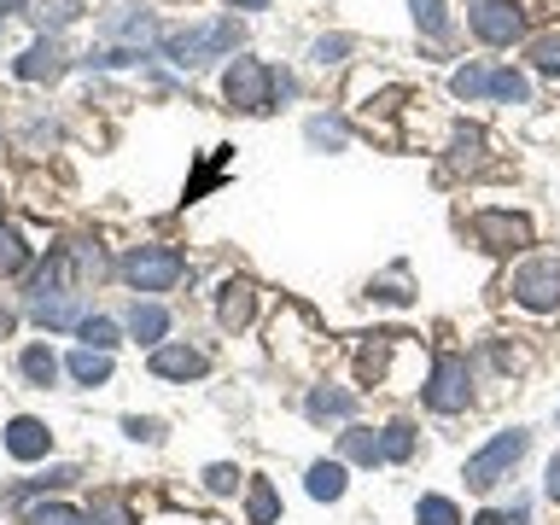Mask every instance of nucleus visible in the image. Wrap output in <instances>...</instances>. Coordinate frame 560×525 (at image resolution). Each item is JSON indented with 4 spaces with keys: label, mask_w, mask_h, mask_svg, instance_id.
<instances>
[{
    "label": "nucleus",
    "mask_w": 560,
    "mask_h": 525,
    "mask_svg": "<svg viewBox=\"0 0 560 525\" xmlns=\"http://www.w3.org/2000/svg\"><path fill=\"white\" fill-rule=\"evenodd\" d=\"M240 47V18H210V24H182V30H164L158 35V52L182 70H205L228 59Z\"/></svg>",
    "instance_id": "obj_1"
},
{
    "label": "nucleus",
    "mask_w": 560,
    "mask_h": 525,
    "mask_svg": "<svg viewBox=\"0 0 560 525\" xmlns=\"http://www.w3.org/2000/svg\"><path fill=\"white\" fill-rule=\"evenodd\" d=\"M525 450H532V432H525V427L497 432L485 450H472V455H467V467H462L467 490H497V485L508 479V472H514V467L525 462Z\"/></svg>",
    "instance_id": "obj_2"
},
{
    "label": "nucleus",
    "mask_w": 560,
    "mask_h": 525,
    "mask_svg": "<svg viewBox=\"0 0 560 525\" xmlns=\"http://www.w3.org/2000/svg\"><path fill=\"white\" fill-rule=\"evenodd\" d=\"M117 275L129 280L135 292H170V287H182L187 257L175 252V245H129L117 262Z\"/></svg>",
    "instance_id": "obj_3"
},
{
    "label": "nucleus",
    "mask_w": 560,
    "mask_h": 525,
    "mask_svg": "<svg viewBox=\"0 0 560 525\" xmlns=\"http://www.w3.org/2000/svg\"><path fill=\"white\" fill-rule=\"evenodd\" d=\"M508 298L532 315H555L560 310V257H520L508 275Z\"/></svg>",
    "instance_id": "obj_4"
},
{
    "label": "nucleus",
    "mask_w": 560,
    "mask_h": 525,
    "mask_svg": "<svg viewBox=\"0 0 560 525\" xmlns=\"http://www.w3.org/2000/svg\"><path fill=\"white\" fill-rule=\"evenodd\" d=\"M222 100L245 117H262L275 105V70L262 59H252V52H240V59L222 70Z\"/></svg>",
    "instance_id": "obj_5"
},
{
    "label": "nucleus",
    "mask_w": 560,
    "mask_h": 525,
    "mask_svg": "<svg viewBox=\"0 0 560 525\" xmlns=\"http://www.w3.org/2000/svg\"><path fill=\"white\" fill-rule=\"evenodd\" d=\"M467 402H472V368H467V357L444 350V357L432 362V380H427V409L432 415H462Z\"/></svg>",
    "instance_id": "obj_6"
},
{
    "label": "nucleus",
    "mask_w": 560,
    "mask_h": 525,
    "mask_svg": "<svg viewBox=\"0 0 560 525\" xmlns=\"http://www.w3.org/2000/svg\"><path fill=\"white\" fill-rule=\"evenodd\" d=\"M467 228H472V240H479L485 252H497V257L532 245V217H520V210H472Z\"/></svg>",
    "instance_id": "obj_7"
},
{
    "label": "nucleus",
    "mask_w": 560,
    "mask_h": 525,
    "mask_svg": "<svg viewBox=\"0 0 560 525\" xmlns=\"http://www.w3.org/2000/svg\"><path fill=\"white\" fill-rule=\"evenodd\" d=\"M467 30L479 35L485 47H508V42H520V30H525V12H520V0H472V12H467Z\"/></svg>",
    "instance_id": "obj_8"
},
{
    "label": "nucleus",
    "mask_w": 560,
    "mask_h": 525,
    "mask_svg": "<svg viewBox=\"0 0 560 525\" xmlns=\"http://www.w3.org/2000/svg\"><path fill=\"white\" fill-rule=\"evenodd\" d=\"M12 70H18V82H59L65 70H70V52L52 42V35H35V42L24 47V59H18Z\"/></svg>",
    "instance_id": "obj_9"
},
{
    "label": "nucleus",
    "mask_w": 560,
    "mask_h": 525,
    "mask_svg": "<svg viewBox=\"0 0 560 525\" xmlns=\"http://www.w3.org/2000/svg\"><path fill=\"white\" fill-rule=\"evenodd\" d=\"M82 292H30V322H42L47 332L82 327Z\"/></svg>",
    "instance_id": "obj_10"
},
{
    "label": "nucleus",
    "mask_w": 560,
    "mask_h": 525,
    "mask_svg": "<svg viewBox=\"0 0 560 525\" xmlns=\"http://www.w3.org/2000/svg\"><path fill=\"white\" fill-rule=\"evenodd\" d=\"M152 374L158 380H205L210 374V357L199 345H158L152 350Z\"/></svg>",
    "instance_id": "obj_11"
},
{
    "label": "nucleus",
    "mask_w": 560,
    "mask_h": 525,
    "mask_svg": "<svg viewBox=\"0 0 560 525\" xmlns=\"http://www.w3.org/2000/svg\"><path fill=\"white\" fill-rule=\"evenodd\" d=\"M252 310H257V287H252V280H222V287H217V322L228 332L252 322Z\"/></svg>",
    "instance_id": "obj_12"
},
{
    "label": "nucleus",
    "mask_w": 560,
    "mask_h": 525,
    "mask_svg": "<svg viewBox=\"0 0 560 525\" xmlns=\"http://www.w3.org/2000/svg\"><path fill=\"white\" fill-rule=\"evenodd\" d=\"M122 327H129V339H140V345H164V332H170V310L164 304H152V298H135L129 304V315H122Z\"/></svg>",
    "instance_id": "obj_13"
},
{
    "label": "nucleus",
    "mask_w": 560,
    "mask_h": 525,
    "mask_svg": "<svg viewBox=\"0 0 560 525\" xmlns=\"http://www.w3.org/2000/svg\"><path fill=\"white\" fill-rule=\"evenodd\" d=\"M88 12V0H24V18L42 35H59V30H70L77 18Z\"/></svg>",
    "instance_id": "obj_14"
},
{
    "label": "nucleus",
    "mask_w": 560,
    "mask_h": 525,
    "mask_svg": "<svg viewBox=\"0 0 560 525\" xmlns=\"http://www.w3.org/2000/svg\"><path fill=\"white\" fill-rule=\"evenodd\" d=\"M7 450L18 455V462H42V455L52 450V432L35 415H18L12 427H7Z\"/></svg>",
    "instance_id": "obj_15"
},
{
    "label": "nucleus",
    "mask_w": 560,
    "mask_h": 525,
    "mask_svg": "<svg viewBox=\"0 0 560 525\" xmlns=\"http://www.w3.org/2000/svg\"><path fill=\"white\" fill-rule=\"evenodd\" d=\"M339 455H345V462H357V467H380L385 462V438L374 427H345L339 432Z\"/></svg>",
    "instance_id": "obj_16"
},
{
    "label": "nucleus",
    "mask_w": 560,
    "mask_h": 525,
    "mask_svg": "<svg viewBox=\"0 0 560 525\" xmlns=\"http://www.w3.org/2000/svg\"><path fill=\"white\" fill-rule=\"evenodd\" d=\"M245 525H280V490L269 479H252L245 490Z\"/></svg>",
    "instance_id": "obj_17"
},
{
    "label": "nucleus",
    "mask_w": 560,
    "mask_h": 525,
    "mask_svg": "<svg viewBox=\"0 0 560 525\" xmlns=\"http://www.w3.org/2000/svg\"><path fill=\"white\" fill-rule=\"evenodd\" d=\"M350 409H357V397L339 392V385H315L310 402H304V415H310V420H345Z\"/></svg>",
    "instance_id": "obj_18"
},
{
    "label": "nucleus",
    "mask_w": 560,
    "mask_h": 525,
    "mask_svg": "<svg viewBox=\"0 0 560 525\" xmlns=\"http://www.w3.org/2000/svg\"><path fill=\"white\" fill-rule=\"evenodd\" d=\"M450 94L462 100V105H472V100H490V65L467 59V65L455 70V77H450Z\"/></svg>",
    "instance_id": "obj_19"
},
{
    "label": "nucleus",
    "mask_w": 560,
    "mask_h": 525,
    "mask_svg": "<svg viewBox=\"0 0 560 525\" xmlns=\"http://www.w3.org/2000/svg\"><path fill=\"white\" fill-rule=\"evenodd\" d=\"M70 380H77V385H105V380H112V357H105V350H70Z\"/></svg>",
    "instance_id": "obj_20"
},
{
    "label": "nucleus",
    "mask_w": 560,
    "mask_h": 525,
    "mask_svg": "<svg viewBox=\"0 0 560 525\" xmlns=\"http://www.w3.org/2000/svg\"><path fill=\"white\" fill-rule=\"evenodd\" d=\"M304 479H310V497L315 502H339L345 497V462H315Z\"/></svg>",
    "instance_id": "obj_21"
},
{
    "label": "nucleus",
    "mask_w": 560,
    "mask_h": 525,
    "mask_svg": "<svg viewBox=\"0 0 560 525\" xmlns=\"http://www.w3.org/2000/svg\"><path fill=\"white\" fill-rule=\"evenodd\" d=\"M490 100H502V105H525V100H532V82H525V70H514V65L490 70Z\"/></svg>",
    "instance_id": "obj_22"
},
{
    "label": "nucleus",
    "mask_w": 560,
    "mask_h": 525,
    "mask_svg": "<svg viewBox=\"0 0 560 525\" xmlns=\"http://www.w3.org/2000/svg\"><path fill=\"white\" fill-rule=\"evenodd\" d=\"M525 59H532V65L542 70V77H560V24H555V30H542V35H532Z\"/></svg>",
    "instance_id": "obj_23"
},
{
    "label": "nucleus",
    "mask_w": 560,
    "mask_h": 525,
    "mask_svg": "<svg viewBox=\"0 0 560 525\" xmlns=\"http://www.w3.org/2000/svg\"><path fill=\"white\" fill-rule=\"evenodd\" d=\"M18 368H24L30 385H52V380H59V357H52L47 345H30L24 357H18Z\"/></svg>",
    "instance_id": "obj_24"
},
{
    "label": "nucleus",
    "mask_w": 560,
    "mask_h": 525,
    "mask_svg": "<svg viewBox=\"0 0 560 525\" xmlns=\"http://www.w3.org/2000/svg\"><path fill=\"white\" fill-rule=\"evenodd\" d=\"M409 12H415L420 35H432V42H444V35H450V7H444V0H409Z\"/></svg>",
    "instance_id": "obj_25"
},
{
    "label": "nucleus",
    "mask_w": 560,
    "mask_h": 525,
    "mask_svg": "<svg viewBox=\"0 0 560 525\" xmlns=\"http://www.w3.org/2000/svg\"><path fill=\"white\" fill-rule=\"evenodd\" d=\"M105 35H122V42H147V35H152V18L147 12H135V7H122V12H112V18H105Z\"/></svg>",
    "instance_id": "obj_26"
},
{
    "label": "nucleus",
    "mask_w": 560,
    "mask_h": 525,
    "mask_svg": "<svg viewBox=\"0 0 560 525\" xmlns=\"http://www.w3.org/2000/svg\"><path fill=\"white\" fill-rule=\"evenodd\" d=\"M77 339H82L88 350H105V357H112V350H117V322H112V315H82Z\"/></svg>",
    "instance_id": "obj_27"
},
{
    "label": "nucleus",
    "mask_w": 560,
    "mask_h": 525,
    "mask_svg": "<svg viewBox=\"0 0 560 525\" xmlns=\"http://www.w3.org/2000/svg\"><path fill=\"white\" fill-rule=\"evenodd\" d=\"M24 269H30V245H24V234L0 222V275H24Z\"/></svg>",
    "instance_id": "obj_28"
},
{
    "label": "nucleus",
    "mask_w": 560,
    "mask_h": 525,
    "mask_svg": "<svg viewBox=\"0 0 560 525\" xmlns=\"http://www.w3.org/2000/svg\"><path fill=\"white\" fill-rule=\"evenodd\" d=\"M77 479H82V472H77V467H47V472H42V479H30L24 490H12V508H24V502L35 497V490H65V485H77Z\"/></svg>",
    "instance_id": "obj_29"
},
{
    "label": "nucleus",
    "mask_w": 560,
    "mask_h": 525,
    "mask_svg": "<svg viewBox=\"0 0 560 525\" xmlns=\"http://www.w3.org/2000/svg\"><path fill=\"white\" fill-rule=\"evenodd\" d=\"M415 520H420V525H467L462 508H455L450 497H420V502H415Z\"/></svg>",
    "instance_id": "obj_30"
},
{
    "label": "nucleus",
    "mask_w": 560,
    "mask_h": 525,
    "mask_svg": "<svg viewBox=\"0 0 560 525\" xmlns=\"http://www.w3.org/2000/svg\"><path fill=\"white\" fill-rule=\"evenodd\" d=\"M380 438H385V462H409V455H415V427H409V420L380 427Z\"/></svg>",
    "instance_id": "obj_31"
},
{
    "label": "nucleus",
    "mask_w": 560,
    "mask_h": 525,
    "mask_svg": "<svg viewBox=\"0 0 560 525\" xmlns=\"http://www.w3.org/2000/svg\"><path fill=\"white\" fill-rule=\"evenodd\" d=\"M479 152H485V135H479V129H455V135H450V164H455V170H462V164L472 170V164H479Z\"/></svg>",
    "instance_id": "obj_32"
},
{
    "label": "nucleus",
    "mask_w": 560,
    "mask_h": 525,
    "mask_svg": "<svg viewBox=\"0 0 560 525\" xmlns=\"http://www.w3.org/2000/svg\"><path fill=\"white\" fill-rule=\"evenodd\" d=\"M24 525H94V520L77 514V508H65V502H42V508H30Z\"/></svg>",
    "instance_id": "obj_33"
},
{
    "label": "nucleus",
    "mask_w": 560,
    "mask_h": 525,
    "mask_svg": "<svg viewBox=\"0 0 560 525\" xmlns=\"http://www.w3.org/2000/svg\"><path fill=\"white\" fill-rule=\"evenodd\" d=\"M240 479H245V472L228 467V462H210V467H205V490H210V497H234Z\"/></svg>",
    "instance_id": "obj_34"
},
{
    "label": "nucleus",
    "mask_w": 560,
    "mask_h": 525,
    "mask_svg": "<svg viewBox=\"0 0 560 525\" xmlns=\"http://www.w3.org/2000/svg\"><path fill=\"white\" fill-rule=\"evenodd\" d=\"M310 147H332V152H339L345 147V122L339 117H310Z\"/></svg>",
    "instance_id": "obj_35"
},
{
    "label": "nucleus",
    "mask_w": 560,
    "mask_h": 525,
    "mask_svg": "<svg viewBox=\"0 0 560 525\" xmlns=\"http://www.w3.org/2000/svg\"><path fill=\"white\" fill-rule=\"evenodd\" d=\"M88 520H94V525H135V514H129V502H122V497H100Z\"/></svg>",
    "instance_id": "obj_36"
},
{
    "label": "nucleus",
    "mask_w": 560,
    "mask_h": 525,
    "mask_svg": "<svg viewBox=\"0 0 560 525\" xmlns=\"http://www.w3.org/2000/svg\"><path fill=\"white\" fill-rule=\"evenodd\" d=\"M345 52H350V35H322V42L310 47V59H315V65H339Z\"/></svg>",
    "instance_id": "obj_37"
},
{
    "label": "nucleus",
    "mask_w": 560,
    "mask_h": 525,
    "mask_svg": "<svg viewBox=\"0 0 560 525\" xmlns=\"http://www.w3.org/2000/svg\"><path fill=\"white\" fill-rule=\"evenodd\" d=\"M122 432H129L135 444H158V438H164V427H158V420H140V415L122 420Z\"/></svg>",
    "instance_id": "obj_38"
},
{
    "label": "nucleus",
    "mask_w": 560,
    "mask_h": 525,
    "mask_svg": "<svg viewBox=\"0 0 560 525\" xmlns=\"http://www.w3.org/2000/svg\"><path fill=\"white\" fill-rule=\"evenodd\" d=\"M542 490H549V502H560V455L549 462V472H542Z\"/></svg>",
    "instance_id": "obj_39"
},
{
    "label": "nucleus",
    "mask_w": 560,
    "mask_h": 525,
    "mask_svg": "<svg viewBox=\"0 0 560 525\" xmlns=\"http://www.w3.org/2000/svg\"><path fill=\"white\" fill-rule=\"evenodd\" d=\"M12 327H18V310L0 304V339H12Z\"/></svg>",
    "instance_id": "obj_40"
},
{
    "label": "nucleus",
    "mask_w": 560,
    "mask_h": 525,
    "mask_svg": "<svg viewBox=\"0 0 560 525\" xmlns=\"http://www.w3.org/2000/svg\"><path fill=\"white\" fill-rule=\"evenodd\" d=\"M472 525H514V520H508V514H502V508H485V514H479V520H472Z\"/></svg>",
    "instance_id": "obj_41"
},
{
    "label": "nucleus",
    "mask_w": 560,
    "mask_h": 525,
    "mask_svg": "<svg viewBox=\"0 0 560 525\" xmlns=\"http://www.w3.org/2000/svg\"><path fill=\"white\" fill-rule=\"evenodd\" d=\"M228 7H234V12H262L269 0H228Z\"/></svg>",
    "instance_id": "obj_42"
},
{
    "label": "nucleus",
    "mask_w": 560,
    "mask_h": 525,
    "mask_svg": "<svg viewBox=\"0 0 560 525\" xmlns=\"http://www.w3.org/2000/svg\"><path fill=\"white\" fill-rule=\"evenodd\" d=\"M7 12H24V0H0V18H7Z\"/></svg>",
    "instance_id": "obj_43"
}]
</instances>
